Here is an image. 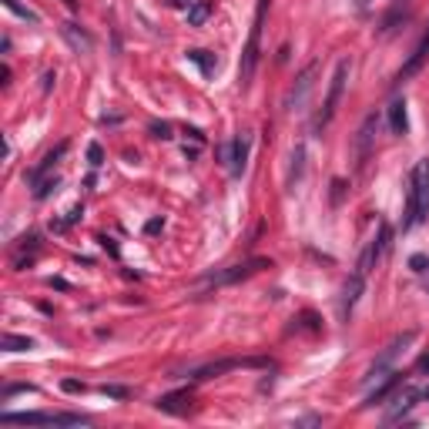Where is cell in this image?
I'll list each match as a JSON object with an SVG mask.
<instances>
[{
  "label": "cell",
  "mask_w": 429,
  "mask_h": 429,
  "mask_svg": "<svg viewBox=\"0 0 429 429\" xmlns=\"http://www.w3.org/2000/svg\"><path fill=\"white\" fill-rule=\"evenodd\" d=\"M429 214V158L413 168V191H409V208H406V222L403 228L419 225Z\"/></svg>",
  "instance_id": "6da1fadb"
},
{
  "label": "cell",
  "mask_w": 429,
  "mask_h": 429,
  "mask_svg": "<svg viewBox=\"0 0 429 429\" xmlns=\"http://www.w3.org/2000/svg\"><path fill=\"white\" fill-rule=\"evenodd\" d=\"M349 71H353V64L342 57L339 64H336V74H332V84H328V94L326 101H322V111H319L316 118V127L322 131V127L336 118V111H339V101H342V91H345V81H349Z\"/></svg>",
  "instance_id": "7a4b0ae2"
},
{
  "label": "cell",
  "mask_w": 429,
  "mask_h": 429,
  "mask_svg": "<svg viewBox=\"0 0 429 429\" xmlns=\"http://www.w3.org/2000/svg\"><path fill=\"white\" fill-rule=\"evenodd\" d=\"M265 11H268V0H258V7H255V21H252V34H248V44H245V51H241V84H248V81H252L255 64H258V44H262Z\"/></svg>",
  "instance_id": "3957f363"
},
{
  "label": "cell",
  "mask_w": 429,
  "mask_h": 429,
  "mask_svg": "<svg viewBox=\"0 0 429 429\" xmlns=\"http://www.w3.org/2000/svg\"><path fill=\"white\" fill-rule=\"evenodd\" d=\"M262 268H272V262H268V258H248V262H241V265H228L225 272H212L205 282H208V285H235V282L252 278L255 272H262Z\"/></svg>",
  "instance_id": "277c9868"
},
{
  "label": "cell",
  "mask_w": 429,
  "mask_h": 429,
  "mask_svg": "<svg viewBox=\"0 0 429 429\" xmlns=\"http://www.w3.org/2000/svg\"><path fill=\"white\" fill-rule=\"evenodd\" d=\"M272 366L268 359H262V355H252V359H222V362H208V366L195 369L191 376L195 379H214L222 376V372H231V369H265Z\"/></svg>",
  "instance_id": "5b68a950"
},
{
  "label": "cell",
  "mask_w": 429,
  "mask_h": 429,
  "mask_svg": "<svg viewBox=\"0 0 429 429\" xmlns=\"http://www.w3.org/2000/svg\"><path fill=\"white\" fill-rule=\"evenodd\" d=\"M316 74H319V64H309L302 74L295 77V84H292V91H289V101H285L289 111H302L305 108V98H309V91L316 84Z\"/></svg>",
  "instance_id": "8992f818"
},
{
  "label": "cell",
  "mask_w": 429,
  "mask_h": 429,
  "mask_svg": "<svg viewBox=\"0 0 429 429\" xmlns=\"http://www.w3.org/2000/svg\"><path fill=\"white\" fill-rule=\"evenodd\" d=\"M419 399V389H396L389 396V406H386V423H399L413 413V406Z\"/></svg>",
  "instance_id": "52a82bcc"
},
{
  "label": "cell",
  "mask_w": 429,
  "mask_h": 429,
  "mask_svg": "<svg viewBox=\"0 0 429 429\" xmlns=\"http://www.w3.org/2000/svg\"><path fill=\"white\" fill-rule=\"evenodd\" d=\"M222 161L228 164V171L239 178L245 171V164H248V138H235L228 141L225 148H222Z\"/></svg>",
  "instance_id": "ba28073f"
},
{
  "label": "cell",
  "mask_w": 429,
  "mask_h": 429,
  "mask_svg": "<svg viewBox=\"0 0 429 429\" xmlns=\"http://www.w3.org/2000/svg\"><path fill=\"white\" fill-rule=\"evenodd\" d=\"M429 61V30L423 34V40L416 44V51H413V57L403 64V71H399V81H409V77H416L419 71H423V64Z\"/></svg>",
  "instance_id": "9c48e42d"
},
{
  "label": "cell",
  "mask_w": 429,
  "mask_h": 429,
  "mask_svg": "<svg viewBox=\"0 0 429 429\" xmlns=\"http://www.w3.org/2000/svg\"><path fill=\"white\" fill-rule=\"evenodd\" d=\"M362 289H366V275H359V272H353V278L345 282V295H342V316H349V312H353V305L359 302V295H362Z\"/></svg>",
  "instance_id": "30bf717a"
},
{
  "label": "cell",
  "mask_w": 429,
  "mask_h": 429,
  "mask_svg": "<svg viewBox=\"0 0 429 429\" xmlns=\"http://www.w3.org/2000/svg\"><path fill=\"white\" fill-rule=\"evenodd\" d=\"M0 423H21V426L54 423V426H57V413H0Z\"/></svg>",
  "instance_id": "8fae6325"
},
{
  "label": "cell",
  "mask_w": 429,
  "mask_h": 429,
  "mask_svg": "<svg viewBox=\"0 0 429 429\" xmlns=\"http://www.w3.org/2000/svg\"><path fill=\"white\" fill-rule=\"evenodd\" d=\"M61 34L77 54H91V47H94V40H91L88 34H84L81 27H74V24H61Z\"/></svg>",
  "instance_id": "7c38bea8"
},
{
  "label": "cell",
  "mask_w": 429,
  "mask_h": 429,
  "mask_svg": "<svg viewBox=\"0 0 429 429\" xmlns=\"http://www.w3.org/2000/svg\"><path fill=\"white\" fill-rule=\"evenodd\" d=\"M188 403H191V392L188 389H181V392H168V396H161V399H158V409H161V413H185V409H188Z\"/></svg>",
  "instance_id": "4fadbf2b"
},
{
  "label": "cell",
  "mask_w": 429,
  "mask_h": 429,
  "mask_svg": "<svg viewBox=\"0 0 429 429\" xmlns=\"http://www.w3.org/2000/svg\"><path fill=\"white\" fill-rule=\"evenodd\" d=\"M64 151H67V144H57L54 151H47V154H44V161H40L38 168L30 171V185H38V181H44V175H47V171H51L54 164L61 161V158H64Z\"/></svg>",
  "instance_id": "5bb4252c"
},
{
  "label": "cell",
  "mask_w": 429,
  "mask_h": 429,
  "mask_svg": "<svg viewBox=\"0 0 429 429\" xmlns=\"http://www.w3.org/2000/svg\"><path fill=\"white\" fill-rule=\"evenodd\" d=\"M389 127L392 135H406V127H409V121H406V101H396L389 104Z\"/></svg>",
  "instance_id": "9a60e30c"
},
{
  "label": "cell",
  "mask_w": 429,
  "mask_h": 429,
  "mask_svg": "<svg viewBox=\"0 0 429 429\" xmlns=\"http://www.w3.org/2000/svg\"><path fill=\"white\" fill-rule=\"evenodd\" d=\"M185 57H188L191 64H198V67H202V74H212L214 67H218V61H214V54L202 51V47H195V51H188Z\"/></svg>",
  "instance_id": "2e32d148"
},
{
  "label": "cell",
  "mask_w": 429,
  "mask_h": 429,
  "mask_svg": "<svg viewBox=\"0 0 429 429\" xmlns=\"http://www.w3.org/2000/svg\"><path fill=\"white\" fill-rule=\"evenodd\" d=\"M0 345H4L7 353H27V349H34V342L27 339V336H13V332H4Z\"/></svg>",
  "instance_id": "e0dca14e"
},
{
  "label": "cell",
  "mask_w": 429,
  "mask_h": 429,
  "mask_svg": "<svg viewBox=\"0 0 429 429\" xmlns=\"http://www.w3.org/2000/svg\"><path fill=\"white\" fill-rule=\"evenodd\" d=\"M208 13H212V4H205V0H195L188 7V24L191 27H202L208 21Z\"/></svg>",
  "instance_id": "ac0fdd59"
},
{
  "label": "cell",
  "mask_w": 429,
  "mask_h": 429,
  "mask_svg": "<svg viewBox=\"0 0 429 429\" xmlns=\"http://www.w3.org/2000/svg\"><path fill=\"white\" fill-rule=\"evenodd\" d=\"M372 127H376V114H369L366 125H362V131H359V158H366V151H369V141H372Z\"/></svg>",
  "instance_id": "d6986e66"
},
{
  "label": "cell",
  "mask_w": 429,
  "mask_h": 429,
  "mask_svg": "<svg viewBox=\"0 0 429 429\" xmlns=\"http://www.w3.org/2000/svg\"><path fill=\"white\" fill-rule=\"evenodd\" d=\"M4 7H7V11H13L17 17H24V21H38V13H34V11H27V7H21L17 0H4Z\"/></svg>",
  "instance_id": "ffe728a7"
},
{
  "label": "cell",
  "mask_w": 429,
  "mask_h": 429,
  "mask_svg": "<svg viewBox=\"0 0 429 429\" xmlns=\"http://www.w3.org/2000/svg\"><path fill=\"white\" fill-rule=\"evenodd\" d=\"M88 161H91V168H101V164H104V151H101V144H98V141L88 144Z\"/></svg>",
  "instance_id": "44dd1931"
},
{
  "label": "cell",
  "mask_w": 429,
  "mask_h": 429,
  "mask_svg": "<svg viewBox=\"0 0 429 429\" xmlns=\"http://www.w3.org/2000/svg\"><path fill=\"white\" fill-rule=\"evenodd\" d=\"M104 396H111V399H127L131 396V389L127 386H101Z\"/></svg>",
  "instance_id": "7402d4cb"
},
{
  "label": "cell",
  "mask_w": 429,
  "mask_h": 429,
  "mask_svg": "<svg viewBox=\"0 0 429 429\" xmlns=\"http://www.w3.org/2000/svg\"><path fill=\"white\" fill-rule=\"evenodd\" d=\"M34 195H38V198H47V195H51L54 188H57V178H47V181H38V185H34Z\"/></svg>",
  "instance_id": "603a6c76"
},
{
  "label": "cell",
  "mask_w": 429,
  "mask_h": 429,
  "mask_svg": "<svg viewBox=\"0 0 429 429\" xmlns=\"http://www.w3.org/2000/svg\"><path fill=\"white\" fill-rule=\"evenodd\" d=\"M151 135H154V138H171V127H168V125H158V121H151Z\"/></svg>",
  "instance_id": "cb8c5ba5"
},
{
  "label": "cell",
  "mask_w": 429,
  "mask_h": 429,
  "mask_svg": "<svg viewBox=\"0 0 429 429\" xmlns=\"http://www.w3.org/2000/svg\"><path fill=\"white\" fill-rule=\"evenodd\" d=\"M61 386H64V392H84V382H77V379H64Z\"/></svg>",
  "instance_id": "d4e9b609"
},
{
  "label": "cell",
  "mask_w": 429,
  "mask_h": 429,
  "mask_svg": "<svg viewBox=\"0 0 429 429\" xmlns=\"http://www.w3.org/2000/svg\"><path fill=\"white\" fill-rule=\"evenodd\" d=\"M17 392H34V386H7V389H4V399H11Z\"/></svg>",
  "instance_id": "484cf974"
},
{
  "label": "cell",
  "mask_w": 429,
  "mask_h": 429,
  "mask_svg": "<svg viewBox=\"0 0 429 429\" xmlns=\"http://www.w3.org/2000/svg\"><path fill=\"white\" fill-rule=\"evenodd\" d=\"M342 188H345V181H332V205L342 202Z\"/></svg>",
  "instance_id": "4316f807"
},
{
  "label": "cell",
  "mask_w": 429,
  "mask_h": 429,
  "mask_svg": "<svg viewBox=\"0 0 429 429\" xmlns=\"http://www.w3.org/2000/svg\"><path fill=\"white\" fill-rule=\"evenodd\" d=\"M409 265L416 268V272H423V268H426V258H423V255H413V262H409Z\"/></svg>",
  "instance_id": "83f0119b"
},
{
  "label": "cell",
  "mask_w": 429,
  "mask_h": 429,
  "mask_svg": "<svg viewBox=\"0 0 429 429\" xmlns=\"http://www.w3.org/2000/svg\"><path fill=\"white\" fill-rule=\"evenodd\" d=\"M161 225H164L161 218H151V222H148V231H151V235H154V231H161Z\"/></svg>",
  "instance_id": "f1b7e54d"
},
{
  "label": "cell",
  "mask_w": 429,
  "mask_h": 429,
  "mask_svg": "<svg viewBox=\"0 0 429 429\" xmlns=\"http://www.w3.org/2000/svg\"><path fill=\"white\" fill-rule=\"evenodd\" d=\"M419 372H429V353L419 359Z\"/></svg>",
  "instance_id": "f546056e"
},
{
  "label": "cell",
  "mask_w": 429,
  "mask_h": 429,
  "mask_svg": "<svg viewBox=\"0 0 429 429\" xmlns=\"http://www.w3.org/2000/svg\"><path fill=\"white\" fill-rule=\"evenodd\" d=\"M366 4H369V0H359V7H366Z\"/></svg>",
  "instance_id": "4dcf8cb0"
}]
</instances>
